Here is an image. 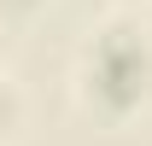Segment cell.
<instances>
[{
	"label": "cell",
	"mask_w": 152,
	"mask_h": 146,
	"mask_svg": "<svg viewBox=\"0 0 152 146\" xmlns=\"http://www.w3.org/2000/svg\"><path fill=\"white\" fill-rule=\"evenodd\" d=\"M146 76H152V53L140 41H129L123 29H111V41H99L88 53V82L94 88H117L123 99L146 93Z\"/></svg>",
	"instance_id": "1"
}]
</instances>
